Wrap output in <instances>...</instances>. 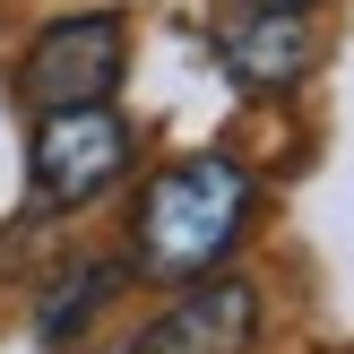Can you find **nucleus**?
<instances>
[{
    "label": "nucleus",
    "mask_w": 354,
    "mask_h": 354,
    "mask_svg": "<svg viewBox=\"0 0 354 354\" xmlns=\"http://www.w3.org/2000/svg\"><path fill=\"white\" fill-rule=\"evenodd\" d=\"M251 173L234 165V156H182V165H165L147 190H138V216H130V259L156 277V286H207V277L225 268V251H234L242 234H251Z\"/></svg>",
    "instance_id": "f257e3e1"
},
{
    "label": "nucleus",
    "mask_w": 354,
    "mask_h": 354,
    "mask_svg": "<svg viewBox=\"0 0 354 354\" xmlns=\"http://www.w3.org/2000/svg\"><path fill=\"white\" fill-rule=\"evenodd\" d=\"M130 173V121L113 104H78V113H35L26 138V190L44 216H78Z\"/></svg>",
    "instance_id": "f03ea898"
},
{
    "label": "nucleus",
    "mask_w": 354,
    "mask_h": 354,
    "mask_svg": "<svg viewBox=\"0 0 354 354\" xmlns=\"http://www.w3.org/2000/svg\"><path fill=\"white\" fill-rule=\"evenodd\" d=\"M121 69H130L121 9H69L17 52V95L35 113H78V104H113Z\"/></svg>",
    "instance_id": "7ed1b4c3"
},
{
    "label": "nucleus",
    "mask_w": 354,
    "mask_h": 354,
    "mask_svg": "<svg viewBox=\"0 0 354 354\" xmlns=\"http://www.w3.org/2000/svg\"><path fill=\"white\" fill-rule=\"evenodd\" d=\"M216 69L242 86V95H286L311 69V9H242L234 26L216 35Z\"/></svg>",
    "instance_id": "20e7f679"
},
{
    "label": "nucleus",
    "mask_w": 354,
    "mask_h": 354,
    "mask_svg": "<svg viewBox=\"0 0 354 354\" xmlns=\"http://www.w3.org/2000/svg\"><path fill=\"white\" fill-rule=\"evenodd\" d=\"M259 328V294L242 277H207V286H182V303L147 328L130 354H242Z\"/></svg>",
    "instance_id": "39448f33"
},
{
    "label": "nucleus",
    "mask_w": 354,
    "mask_h": 354,
    "mask_svg": "<svg viewBox=\"0 0 354 354\" xmlns=\"http://www.w3.org/2000/svg\"><path fill=\"white\" fill-rule=\"evenodd\" d=\"M113 286H121V268H104V259H86V268H69L61 286L44 294V311H35V337L44 346H69L86 320H95L104 303H113Z\"/></svg>",
    "instance_id": "423d86ee"
},
{
    "label": "nucleus",
    "mask_w": 354,
    "mask_h": 354,
    "mask_svg": "<svg viewBox=\"0 0 354 354\" xmlns=\"http://www.w3.org/2000/svg\"><path fill=\"white\" fill-rule=\"evenodd\" d=\"M259 9H311V0H259Z\"/></svg>",
    "instance_id": "0eeeda50"
}]
</instances>
